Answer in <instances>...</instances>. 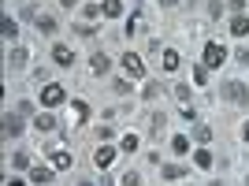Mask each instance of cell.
Returning <instances> with one entry per match:
<instances>
[{
    "mask_svg": "<svg viewBox=\"0 0 249 186\" xmlns=\"http://www.w3.org/2000/svg\"><path fill=\"white\" fill-rule=\"evenodd\" d=\"M123 71L130 74V78H145V63H142L138 52H123Z\"/></svg>",
    "mask_w": 249,
    "mask_h": 186,
    "instance_id": "cell-1",
    "label": "cell"
},
{
    "mask_svg": "<svg viewBox=\"0 0 249 186\" xmlns=\"http://www.w3.org/2000/svg\"><path fill=\"white\" fill-rule=\"evenodd\" d=\"M223 97H227L231 104H238V108H242V104H249V90L242 82H227V86H223Z\"/></svg>",
    "mask_w": 249,
    "mask_h": 186,
    "instance_id": "cell-2",
    "label": "cell"
},
{
    "mask_svg": "<svg viewBox=\"0 0 249 186\" xmlns=\"http://www.w3.org/2000/svg\"><path fill=\"white\" fill-rule=\"evenodd\" d=\"M223 60H227V49L216 41H208L205 45V67H223Z\"/></svg>",
    "mask_w": 249,
    "mask_h": 186,
    "instance_id": "cell-3",
    "label": "cell"
},
{
    "mask_svg": "<svg viewBox=\"0 0 249 186\" xmlns=\"http://www.w3.org/2000/svg\"><path fill=\"white\" fill-rule=\"evenodd\" d=\"M63 97H67V93H63V86H56V82H49V86L41 90V104H49V108L63 104Z\"/></svg>",
    "mask_w": 249,
    "mask_h": 186,
    "instance_id": "cell-4",
    "label": "cell"
},
{
    "mask_svg": "<svg viewBox=\"0 0 249 186\" xmlns=\"http://www.w3.org/2000/svg\"><path fill=\"white\" fill-rule=\"evenodd\" d=\"M112 160H115V149H112V145H101V149L93 153V164L97 167H112Z\"/></svg>",
    "mask_w": 249,
    "mask_h": 186,
    "instance_id": "cell-5",
    "label": "cell"
},
{
    "mask_svg": "<svg viewBox=\"0 0 249 186\" xmlns=\"http://www.w3.org/2000/svg\"><path fill=\"white\" fill-rule=\"evenodd\" d=\"M52 60L60 63V67H71V63H74V52L67 49V45H56V49H52Z\"/></svg>",
    "mask_w": 249,
    "mask_h": 186,
    "instance_id": "cell-6",
    "label": "cell"
},
{
    "mask_svg": "<svg viewBox=\"0 0 249 186\" xmlns=\"http://www.w3.org/2000/svg\"><path fill=\"white\" fill-rule=\"evenodd\" d=\"M4 134H8V138H19L22 134V119H19V115H4Z\"/></svg>",
    "mask_w": 249,
    "mask_h": 186,
    "instance_id": "cell-7",
    "label": "cell"
},
{
    "mask_svg": "<svg viewBox=\"0 0 249 186\" xmlns=\"http://www.w3.org/2000/svg\"><path fill=\"white\" fill-rule=\"evenodd\" d=\"M231 34H234V37H249V19L246 15H234V19H231Z\"/></svg>",
    "mask_w": 249,
    "mask_h": 186,
    "instance_id": "cell-8",
    "label": "cell"
},
{
    "mask_svg": "<svg viewBox=\"0 0 249 186\" xmlns=\"http://www.w3.org/2000/svg\"><path fill=\"white\" fill-rule=\"evenodd\" d=\"M30 183L49 186V183H52V167H30Z\"/></svg>",
    "mask_w": 249,
    "mask_h": 186,
    "instance_id": "cell-9",
    "label": "cell"
},
{
    "mask_svg": "<svg viewBox=\"0 0 249 186\" xmlns=\"http://www.w3.org/2000/svg\"><path fill=\"white\" fill-rule=\"evenodd\" d=\"M104 15H108V19H119V15H123V0H104Z\"/></svg>",
    "mask_w": 249,
    "mask_h": 186,
    "instance_id": "cell-10",
    "label": "cell"
},
{
    "mask_svg": "<svg viewBox=\"0 0 249 186\" xmlns=\"http://www.w3.org/2000/svg\"><path fill=\"white\" fill-rule=\"evenodd\" d=\"M0 30H4V37H8V41H15V34H19V26H15V19H11V15H4V22H0Z\"/></svg>",
    "mask_w": 249,
    "mask_h": 186,
    "instance_id": "cell-11",
    "label": "cell"
},
{
    "mask_svg": "<svg viewBox=\"0 0 249 186\" xmlns=\"http://www.w3.org/2000/svg\"><path fill=\"white\" fill-rule=\"evenodd\" d=\"M52 167H71V153H63V149H56V153H52Z\"/></svg>",
    "mask_w": 249,
    "mask_h": 186,
    "instance_id": "cell-12",
    "label": "cell"
},
{
    "mask_svg": "<svg viewBox=\"0 0 249 186\" xmlns=\"http://www.w3.org/2000/svg\"><path fill=\"white\" fill-rule=\"evenodd\" d=\"M37 130H41V134H49V130H56V119H52L49 112H41V115H37Z\"/></svg>",
    "mask_w": 249,
    "mask_h": 186,
    "instance_id": "cell-13",
    "label": "cell"
},
{
    "mask_svg": "<svg viewBox=\"0 0 249 186\" xmlns=\"http://www.w3.org/2000/svg\"><path fill=\"white\" fill-rule=\"evenodd\" d=\"M108 67H112V60H108L104 52H93V71H97V74H104Z\"/></svg>",
    "mask_w": 249,
    "mask_h": 186,
    "instance_id": "cell-14",
    "label": "cell"
},
{
    "mask_svg": "<svg viewBox=\"0 0 249 186\" xmlns=\"http://www.w3.org/2000/svg\"><path fill=\"white\" fill-rule=\"evenodd\" d=\"M142 26H145V19H142V11H134L130 22H126V34H142Z\"/></svg>",
    "mask_w": 249,
    "mask_h": 186,
    "instance_id": "cell-15",
    "label": "cell"
},
{
    "mask_svg": "<svg viewBox=\"0 0 249 186\" xmlns=\"http://www.w3.org/2000/svg\"><path fill=\"white\" fill-rule=\"evenodd\" d=\"M71 115L78 119V123H82L86 115H89V104H86V101H74V104H71Z\"/></svg>",
    "mask_w": 249,
    "mask_h": 186,
    "instance_id": "cell-16",
    "label": "cell"
},
{
    "mask_svg": "<svg viewBox=\"0 0 249 186\" xmlns=\"http://www.w3.org/2000/svg\"><path fill=\"white\" fill-rule=\"evenodd\" d=\"M178 67V52L175 49H164V71H175Z\"/></svg>",
    "mask_w": 249,
    "mask_h": 186,
    "instance_id": "cell-17",
    "label": "cell"
},
{
    "mask_svg": "<svg viewBox=\"0 0 249 186\" xmlns=\"http://www.w3.org/2000/svg\"><path fill=\"white\" fill-rule=\"evenodd\" d=\"M37 30H41V34H52V30H56V19H52V15H37Z\"/></svg>",
    "mask_w": 249,
    "mask_h": 186,
    "instance_id": "cell-18",
    "label": "cell"
},
{
    "mask_svg": "<svg viewBox=\"0 0 249 186\" xmlns=\"http://www.w3.org/2000/svg\"><path fill=\"white\" fill-rule=\"evenodd\" d=\"M186 175V167H178V164H167L164 167V179H182Z\"/></svg>",
    "mask_w": 249,
    "mask_h": 186,
    "instance_id": "cell-19",
    "label": "cell"
},
{
    "mask_svg": "<svg viewBox=\"0 0 249 186\" xmlns=\"http://www.w3.org/2000/svg\"><path fill=\"white\" fill-rule=\"evenodd\" d=\"M175 97H178L182 108H190V90H186V86H175Z\"/></svg>",
    "mask_w": 249,
    "mask_h": 186,
    "instance_id": "cell-20",
    "label": "cell"
},
{
    "mask_svg": "<svg viewBox=\"0 0 249 186\" xmlns=\"http://www.w3.org/2000/svg\"><path fill=\"white\" fill-rule=\"evenodd\" d=\"M194 138H197V142H208V138H212V130H208L205 123H197V127H194Z\"/></svg>",
    "mask_w": 249,
    "mask_h": 186,
    "instance_id": "cell-21",
    "label": "cell"
},
{
    "mask_svg": "<svg viewBox=\"0 0 249 186\" xmlns=\"http://www.w3.org/2000/svg\"><path fill=\"white\" fill-rule=\"evenodd\" d=\"M142 97H145V101H156V97H160V86H156V82H149V86H145V93H142Z\"/></svg>",
    "mask_w": 249,
    "mask_h": 186,
    "instance_id": "cell-22",
    "label": "cell"
},
{
    "mask_svg": "<svg viewBox=\"0 0 249 186\" xmlns=\"http://www.w3.org/2000/svg\"><path fill=\"white\" fill-rule=\"evenodd\" d=\"M134 149H138V134H126L123 138V153H134Z\"/></svg>",
    "mask_w": 249,
    "mask_h": 186,
    "instance_id": "cell-23",
    "label": "cell"
},
{
    "mask_svg": "<svg viewBox=\"0 0 249 186\" xmlns=\"http://www.w3.org/2000/svg\"><path fill=\"white\" fill-rule=\"evenodd\" d=\"M8 63H15V67H19V63H26V49H15L11 52V60Z\"/></svg>",
    "mask_w": 249,
    "mask_h": 186,
    "instance_id": "cell-24",
    "label": "cell"
},
{
    "mask_svg": "<svg viewBox=\"0 0 249 186\" xmlns=\"http://www.w3.org/2000/svg\"><path fill=\"white\" fill-rule=\"evenodd\" d=\"M171 149H175V153H186L190 142H186V138H175V142H171Z\"/></svg>",
    "mask_w": 249,
    "mask_h": 186,
    "instance_id": "cell-25",
    "label": "cell"
},
{
    "mask_svg": "<svg viewBox=\"0 0 249 186\" xmlns=\"http://www.w3.org/2000/svg\"><path fill=\"white\" fill-rule=\"evenodd\" d=\"M19 167H30V156L26 153H15V171H19Z\"/></svg>",
    "mask_w": 249,
    "mask_h": 186,
    "instance_id": "cell-26",
    "label": "cell"
},
{
    "mask_svg": "<svg viewBox=\"0 0 249 186\" xmlns=\"http://www.w3.org/2000/svg\"><path fill=\"white\" fill-rule=\"evenodd\" d=\"M194 160H197L201 167H212V153H197V156H194Z\"/></svg>",
    "mask_w": 249,
    "mask_h": 186,
    "instance_id": "cell-27",
    "label": "cell"
},
{
    "mask_svg": "<svg viewBox=\"0 0 249 186\" xmlns=\"http://www.w3.org/2000/svg\"><path fill=\"white\" fill-rule=\"evenodd\" d=\"M123 186H142V179H138L134 171H126V175H123Z\"/></svg>",
    "mask_w": 249,
    "mask_h": 186,
    "instance_id": "cell-28",
    "label": "cell"
},
{
    "mask_svg": "<svg viewBox=\"0 0 249 186\" xmlns=\"http://www.w3.org/2000/svg\"><path fill=\"white\" fill-rule=\"evenodd\" d=\"M227 4H231V11H242V8H246V0H227Z\"/></svg>",
    "mask_w": 249,
    "mask_h": 186,
    "instance_id": "cell-29",
    "label": "cell"
},
{
    "mask_svg": "<svg viewBox=\"0 0 249 186\" xmlns=\"http://www.w3.org/2000/svg\"><path fill=\"white\" fill-rule=\"evenodd\" d=\"M238 60H242V63H249V49H238Z\"/></svg>",
    "mask_w": 249,
    "mask_h": 186,
    "instance_id": "cell-30",
    "label": "cell"
},
{
    "mask_svg": "<svg viewBox=\"0 0 249 186\" xmlns=\"http://www.w3.org/2000/svg\"><path fill=\"white\" fill-rule=\"evenodd\" d=\"M4 186H26V183H22V179H11V183H4Z\"/></svg>",
    "mask_w": 249,
    "mask_h": 186,
    "instance_id": "cell-31",
    "label": "cell"
},
{
    "mask_svg": "<svg viewBox=\"0 0 249 186\" xmlns=\"http://www.w3.org/2000/svg\"><path fill=\"white\" fill-rule=\"evenodd\" d=\"M60 4H63V8H74V4H78V0H60Z\"/></svg>",
    "mask_w": 249,
    "mask_h": 186,
    "instance_id": "cell-32",
    "label": "cell"
},
{
    "mask_svg": "<svg viewBox=\"0 0 249 186\" xmlns=\"http://www.w3.org/2000/svg\"><path fill=\"white\" fill-rule=\"evenodd\" d=\"M160 4H164V8H175V4H178V0H160Z\"/></svg>",
    "mask_w": 249,
    "mask_h": 186,
    "instance_id": "cell-33",
    "label": "cell"
},
{
    "mask_svg": "<svg viewBox=\"0 0 249 186\" xmlns=\"http://www.w3.org/2000/svg\"><path fill=\"white\" fill-rule=\"evenodd\" d=\"M242 138H246V142H249V127H246V130H242Z\"/></svg>",
    "mask_w": 249,
    "mask_h": 186,
    "instance_id": "cell-34",
    "label": "cell"
},
{
    "mask_svg": "<svg viewBox=\"0 0 249 186\" xmlns=\"http://www.w3.org/2000/svg\"><path fill=\"white\" fill-rule=\"evenodd\" d=\"M82 186H93V183H82Z\"/></svg>",
    "mask_w": 249,
    "mask_h": 186,
    "instance_id": "cell-35",
    "label": "cell"
},
{
    "mask_svg": "<svg viewBox=\"0 0 249 186\" xmlns=\"http://www.w3.org/2000/svg\"><path fill=\"white\" fill-rule=\"evenodd\" d=\"M246 186H249V179H246Z\"/></svg>",
    "mask_w": 249,
    "mask_h": 186,
    "instance_id": "cell-36",
    "label": "cell"
}]
</instances>
